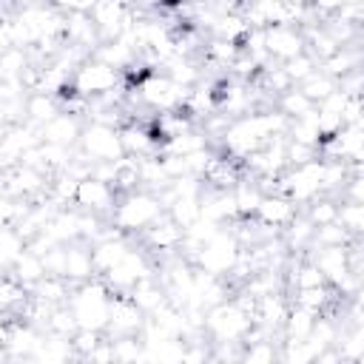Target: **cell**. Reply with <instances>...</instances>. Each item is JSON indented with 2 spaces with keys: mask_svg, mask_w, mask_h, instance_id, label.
Segmentation results:
<instances>
[{
  "mask_svg": "<svg viewBox=\"0 0 364 364\" xmlns=\"http://www.w3.org/2000/svg\"><path fill=\"white\" fill-rule=\"evenodd\" d=\"M253 299L228 296L205 313V336L210 344H245L247 336L256 330L253 318Z\"/></svg>",
  "mask_w": 364,
  "mask_h": 364,
  "instance_id": "6da1fadb",
  "label": "cell"
},
{
  "mask_svg": "<svg viewBox=\"0 0 364 364\" xmlns=\"http://www.w3.org/2000/svg\"><path fill=\"white\" fill-rule=\"evenodd\" d=\"M168 210H165V202H162V196L156 193V191H148V188H136V191H128V193H122L119 196V202H117V208H114V213H111V225L119 230V233H125V236H142L154 222H159L162 216H165Z\"/></svg>",
  "mask_w": 364,
  "mask_h": 364,
  "instance_id": "7a4b0ae2",
  "label": "cell"
},
{
  "mask_svg": "<svg viewBox=\"0 0 364 364\" xmlns=\"http://www.w3.org/2000/svg\"><path fill=\"white\" fill-rule=\"evenodd\" d=\"M71 91L88 102L108 100V97H125L128 94V80L119 68L108 65L100 57H85L74 74H71Z\"/></svg>",
  "mask_w": 364,
  "mask_h": 364,
  "instance_id": "3957f363",
  "label": "cell"
},
{
  "mask_svg": "<svg viewBox=\"0 0 364 364\" xmlns=\"http://www.w3.org/2000/svg\"><path fill=\"white\" fill-rule=\"evenodd\" d=\"M242 256H245V245H242L236 228L225 225L208 242H202V247L191 256V262L205 273H213L219 279H230L236 273V267L242 264Z\"/></svg>",
  "mask_w": 364,
  "mask_h": 364,
  "instance_id": "277c9868",
  "label": "cell"
},
{
  "mask_svg": "<svg viewBox=\"0 0 364 364\" xmlns=\"http://www.w3.org/2000/svg\"><path fill=\"white\" fill-rule=\"evenodd\" d=\"M111 301H114V290L100 276H94L82 284H74V290L68 296V307H71L77 324L82 330H100V333H105V327H108Z\"/></svg>",
  "mask_w": 364,
  "mask_h": 364,
  "instance_id": "5b68a950",
  "label": "cell"
},
{
  "mask_svg": "<svg viewBox=\"0 0 364 364\" xmlns=\"http://www.w3.org/2000/svg\"><path fill=\"white\" fill-rule=\"evenodd\" d=\"M77 148L94 165L119 162L125 156L119 125H111V122H102V119H85V128H82V136H80Z\"/></svg>",
  "mask_w": 364,
  "mask_h": 364,
  "instance_id": "8992f818",
  "label": "cell"
},
{
  "mask_svg": "<svg viewBox=\"0 0 364 364\" xmlns=\"http://www.w3.org/2000/svg\"><path fill=\"white\" fill-rule=\"evenodd\" d=\"M156 273V262H151V253L145 247H131L114 267H108L100 279L114 290V293H128L134 290L142 279Z\"/></svg>",
  "mask_w": 364,
  "mask_h": 364,
  "instance_id": "52a82bcc",
  "label": "cell"
},
{
  "mask_svg": "<svg viewBox=\"0 0 364 364\" xmlns=\"http://www.w3.org/2000/svg\"><path fill=\"white\" fill-rule=\"evenodd\" d=\"M117 202H119V191L114 188V182L88 173V176H82L77 182V191H74V202L71 205L80 208V210H85V213H97V216L111 219Z\"/></svg>",
  "mask_w": 364,
  "mask_h": 364,
  "instance_id": "ba28073f",
  "label": "cell"
},
{
  "mask_svg": "<svg viewBox=\"0 0 364 364\" xmlns=\"http://www.w3.org/2000/svg\"><path fill=\"white\" fill-rule=\"evenodd\" d=\"M264 48L273 63H287L307 51L304 28L296 23H279V26H264Z\"/></svg>",
  "mask_w": 364,
  "mask_h": 364,
  "instance_id": "9c48e42d",
  "label": "cell"
},
{
  "mask_svg": "<svg viewBox=\"0 0 364 364\" xmlns=\"http://www.w3.org/2000/svg\"><path fill=\"white\" fill-rule=\"evenodd\" d=\"M145 318H148V316L139 310V304H136L128 293H114L105 336H108V338H128V336H139V333H142V327H145Z\"/></svg>",
  "mask_w": 364,
  "mask_h": 364,
  "instance_id": "30bf717a",
  "label": "cell"
},
{
  "mask_svg": "<svg viewBox=\"0 0 364 364\" xmlns=\"http://www.w3.org/2000/svg\"><path fill=\"white\" fill-rule=\"evenodd\" d=\"M299 210H301V208H299L287 193H282V191L276 188V191H264V196H262V202H259L253 219H256L262 228H267V230H273V233H282V230L296 219Z\"/></svg>",
  "mask_w": 364,
  "mask_h": 364,
  "instance_id": "8fae6325",
  "label": "cell"
},
{
  "mask_svg": "<svg viewBox=\"0 0 364 364\" xmlns=\"http://www.w3.org/2000/svg\"><path fill=\"white\" fill-rule=\"evenodd\" d=\"M82 128H85L82 114L63 108L57 117H51V119L40 128V136H43V142H48V145L77 148V145H80V136H82Z\"/></svg>",
  "mask_w": 364,
  "mask_h": 364,
  "instance_id": "7c38bea8",
  "label": "cell"
},
{
  "mask_svg": "<svg viewBox=\"0 0 364 364\" xmlns=\"http://www.w3.org/2000/svg\"><path fill=\"white\" fill-rule=\"evenodd\" d=\"M71 284H82L88 279L97 276V264H94V253L88 242H71L65 245V259H63V273Z\"/></svg>",
  "mask_w": 364,
  "mask_h": 364,
  "instance_id": "4fadbf2b",
  "label": "cell"
},
{
  "mask_svg": "<svg viewBox=\"0 0 364 364\" xmlns=\"http://www.w3.org/2000/svg\"><path fill=\"white\" fill-rule=\"evenodd\" d=\"M6 273H11L20 284H26L28 290L37 284V282H43L46 276H48V264H46V259H43V253H37L31 245L17 256V262L6 270Z\"/></svg>",
  "mask_w": 364,
  "mask_h": 364,
  "instance_id": "5bb4252c",
  "label": "cell"
},
{
  "mask_svg": "<svg viewBox=\"0 0 364 364\" xmlns=\"http://www.w3.org/2000/svg\"><path fill=\"white\" fill-rule=\"evenodd\" d=\"M60 111H63V102H60L57 94H51V91H28V97H26V119L34 122L37 128H43Z\"/></svg>",
  "mask_w": 364,
  "mask_h": 364,
  "instance_id": "9a60e30c",
  "label": "cell"
},
{
  "mask_svg": "<svg viewBox=\"0 0 364 364\" xmlns=\"http://www.w3.org/2000/svg\"><path fill=\"white\" fill-rule=\"evenodd\" d=\"M128 296L139 304V310H142L145 316H151L154 310H159V307L168 301V290H165V284H162V279H159L156 273H151L148 279H142L134 290H128Z\"/></svg>",
  "mask_w": 364,
  "mask_h": 364,
  "instance_id": "2e32d148",
  "label": "cell"
},
{
  "mask_svg": "<svg viewBox=\"0 0 364 364\" xmlns=\"http://www.w3.org/2000/svg\"><path fill=\"white\" fill-rule=\"evenodd\" d=\"M321 313H313L301 304H290V313H287V321H284V330H282V341H304L310 338L316 321H318Z\"/></svg>",
  "mask_w": 364,
  "mask_h": 364,
  "instance_id": "e0dca14e",
  "label": "cell"
},
{
  "mask_svg": "<svg viewBox=\"0 0 364 364\" xmlns=\"http://www.w3.org/2000/svg\"><path fill=\"white\" fill-rule=\"evenodd\" d=\"M299 88L307 94V100H310L313 105H318V102H324V100L338 88V80H333V77L318 65L310 77H304V80L299 82Z\"/></svg>",
  "mask_w": 364,
  "mask_h": 364,
  "instance_id": "ac0fdd59",
  "label": "cell"
},
{
  "mask_svg": "<svg viewBox=\"0 0 364 364\" xmlns=\"http://www.w3.org/2000/svg\"><path fill=\"white\" fill-rule=\"evenodd\" d=\"M338 208H341V196H330V193H321V196H316L313 202H307L301 210L310 216V222H313L316 228H321V225L338 222Z\"/></svg>",
  "mask_w": 364,
  "mask_h": 364,
  "instance_id": "d6986e66",
  "label": "cell"
},
{
  "mask_svg": "<svg viewBox=\"0 0 364 364\" xmlns=\"http://www.w3.org/2000/svg\"><path fill=\"white\" fill-rule=\"evenodd\" d=\"M284 117H290V119H299V117H304V114H310L316 105L307 100V94L299 88V85H293V88H287L284 94H279L276 97V102H273Z\"/></svg>",
  "mask_w": 364,
  "mask_h": 364,
  "instance_id": "ffe728a7",
  "label": "cell"
},
{
  "mask_svg": "<svg viewBox=\"0 0 364 364\" xmlns=\"http://www.w3.org/2000/svg\"><path fill=\"white\" fill-rule=\"evenodd\" d=\"M338 222H341V225H344V230L353 236V242H361V239H364V202L341 199Z\"/></svg>",
  "mask_w": 364,
  "mask_h": 364,
  "instance_id": "44dd1931",
  "label": "cell"
},
{
  "mask_svg": "<svg viewBox=\"0 0 364 364\" xmlns=\"http://www.w3.org/2000/svg\"><path fill=\"white\" fill-rule=\"evenodd\" d=\"M282 68L287 71V77L299 85L304 77H310L316 68H318V60L310 54V51H301L299 57H293V60H287V63H282Z\"/></svg>",
  "mask_w": 364,
  "mask_h": 364,
  "instance_id": "7402d4cb",
  "label": "cell"
},
{
  "mask_svg": "<svg viewBox=\"0 0 364 364\" xmlns=\"http://www.w3.org/2000/svg\"><path fill=\"white\" fill-rule=\"evenodd\" d=\"M341 199H350V202H364V171H353L344 191H341Z\"/></svg>",
  "mask_w": 364,
  "mask_h": 364,
  "instance_id": "603a6c76",
  "label": "cell"
},
{
  "mask_svg": "<svg viewBox=\"0 0 364 364\" xmlns=\"http://www.w3.org/2000/svg\"><path fill=\"white\" fill-rule=\"evenodd\" d=\"M347 316H350V321L364 324V282H361V287L347 299Z\"/></svg>",
  "mask_w": 364,
  "mask_h": 364,
  "instance_id": "cb8c5ba5",
  "label": "cell"
},
{
  "mask_svg": "<svg viewBox=\"0 0 364 364\" xmlns=\"http://www.w3.org/2000/svg\"><path fill=\"white\" fill-rule=\"evenodd\" d=\"M344 3L347 0H313V14H318V20L333 17V14H338L344 9Z\"/></svg>",
  "mask_w": 364,
  "mask_h": 364,
  "instance_id": "d4e9b609",
  "label": "cell"
}]
</instances>
